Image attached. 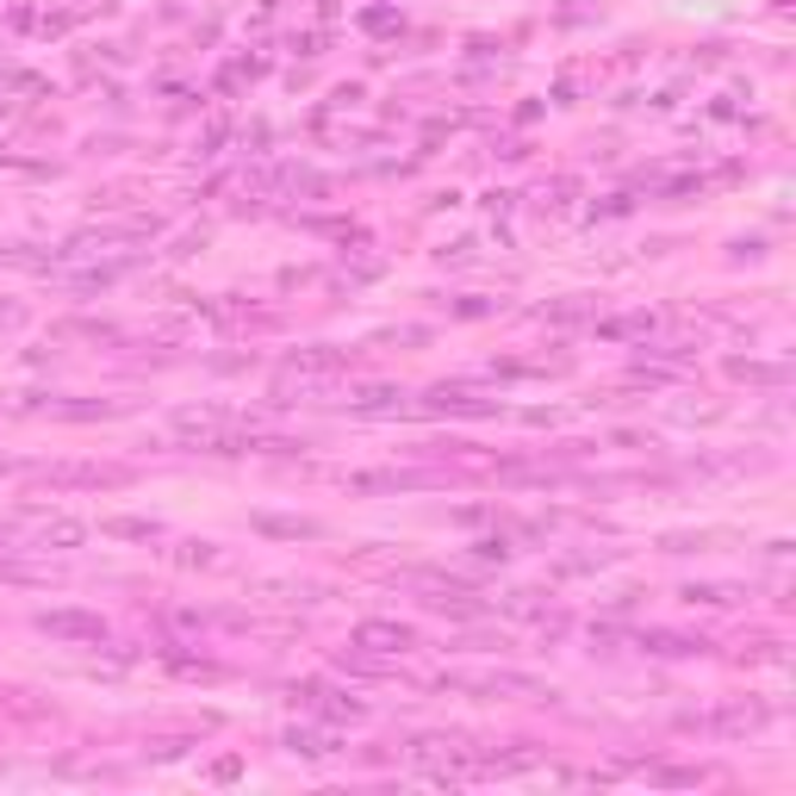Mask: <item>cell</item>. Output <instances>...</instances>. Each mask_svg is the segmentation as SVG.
I'll list each match as a JSON object with an SVG mask.
<instances>
[{
  "mask_svg": "<svg viewBox=\"0 0 796 796\" xmlns=\"http://www.w3.org/2000/svg\"><path fill=\"white\" fill-rule=\"evenodd\" d=\"M443 691H473V697H542L530 672H443Z\"/></svg>",
  "mask_w": 796,
  "mask_h": 796,
  "instance_id": "6da1fadb",
  "label": "cell"
},
{
  "mask_svg": "<svg viewBox=\"0 0 796 796\" xmlns=\"http://www.w3.org/2000/svg\"><path fill=\"white\" fill-rule=\"evenodd\" d=\"M418 647V629L411 622H355V635H349V654H380V660H393V654H411Z\"/></svg>",
  "mask_w": 796,
  "mask_h": 796,
  "instance_id": "7a4b0ae2",
  "label": "cell"
},
{
  "mask_svg": "<svg viewBox=\"0 0 796 796\" xmlns=\"http://www.w3.org/2000/svg\"><path fill=\"white\" fill-rule=\"evenodd\" d=\"M38 635H50V642H107V622L88 617V610H45Z\"/></svg>",
  "mask_w": 796,
  "mask_h": 796,
  "instance_id": "3957f363",
  "label": "cell"
},
{
  "mask_svg": "<svg viewBox=\"0 0 796 796\" xmlns=\"http://www.w3.org/2000/svg\"><path fill=\"white\" fill-rule=\"evenodd\" d=\"M32 480H38V486H125V473H119V467H38V473H32Z\"/></svg>",
  "mask_w": 796,
  "mask_h": 796,
  "instance_id": "277c9868",
  "label": "cell"
},
{
  "mask_svg": "<svg viewBox=\"0 0 796 796\" xmlns=\"http://www.w3.org/2000/svg\"><path fill=\"white\" fill-rule=\"evenodd\" d=\"M709 734H753V729H766V709L759 704H741V709H722L716 722H704Z\"/></svg>",
  "mask_w": 796,
  "mask_h": 796,
  "instance_id": "5b68a950",
  "label": "cell"
},
{
  "mask_svg": "<svg viewBox=\"0 0 796 796\" xmlns=\"http://www.w3.org/2000/svg\"><path fill=\"white\" fill-rule=\"evenodd\" d=\"M430 405H436V411H461V418H486L492 411V398H467V393H436Z\"/></svg>",
  "mask_w": 796,
  "mask_h": 796,
  "instance_id": "8992f818",
  "label": "cell"
},
{
  "mask_svg": "<svg viewBox=\"0 0 796 796\" xmlns=\"http://www.w3.org/2000/svg\"><path fill=\"white\" fill-rule=\"evenodd\" d=\"M287 747H299V753H331V734H318V729H293V734H287Z\"/></svg>",
  "mask_w": 796,
  "mask_h": 796,
  "instance_id": "52a82bcc",
  "label": "cell"
},
{
  "mask_svg": "<svg viewBox=\"0 0 796 796\" xmlns=\"http://www.w3.org/2000/svg\"><path fill=\"white\" fill-rule=\"evenodd\" d=\"M107 535H132V542H150V535H156V523H137V517H112V523H107Z\"/></svg>",
  "mask_w": 796,
  "mask_h": 796,
  "instance_id": "ba28073f",
  "label": "cell"
},
{
  "mask_svg": "<svg viewBox=\"0 0 796 796\" xmlns=\"http://www.w3.org/2000/svg\"><path fill=\"white\" fill-rule=\"evenodd\" d=\"M256 530H268V535H318V523H287V517H262Z\"/></svg>",
  "mask_w": 796,
  "mask_h": 796,
  "instance_id": "9c48e42d",
  "label": "cell"
}]
</instances>
